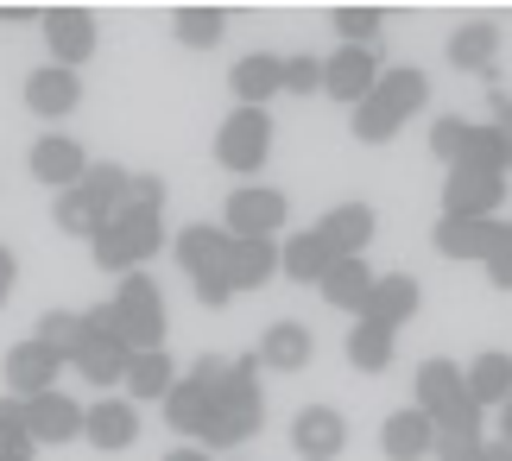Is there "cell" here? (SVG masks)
Here are the masks:
<instances>
[{
	"label": "cell",
	"mask_w": 512,
	"mask_h": 461,
	"mask_svg": "<svg viewBox=\"0 0 512 461\" xmlns=\"http://www.w3.org/2000/svg\"><path fill=\"white\" fill-rule=\"evenodd\" d=\"M190 379H203V430L196 449H241L266 417V392H260V360H222L203 354L190 367Z\"/></svg>",
	"instance_id": "6da1fadb"
},
{
	"label": "cell",
	"mask_w": 512,
	"mask_h": 461,
	"mask_svg": "<svg viewBox=\"0 0 512 461\" xmlns=\"http://www.w3.org/2000/svg\"><path fill=\"white\" fill-rule=\"evenodd\" d=\"M152 253H165V215L159 209H140V203H127L114 222H102V234L89 240V259L102 272H140Z\"/></svg>",
	"instance_id": "7a4b0ae2"
},
{
	"label": "cell",
	"mask_w": 512,
	"mask_h": 461,
	"mask_svg": "<svg viewBox=\"0 0 512 461\" xmlns=\"http://www.w3.org/2000/svg\"><path fill=\"white\" fill-rule=\"evenodd\" d=\"M424 95H430L424 70H380L373 95H367L361 108H354V127H348V133L361 139V146H386V139H392L411 114L424 108Z\"/></svg>",
	"instance_id": "3957f363"
},
{
	"label": "cell",
	"mask_w": 512,
	"mask_h": 461,
	"mask_svg": "<svg viewBox=\"0 0 512 461\" xmlns=\"http://www.w3.org/2000/svg\"><path fill=\"white\" fill-rule=\"evenodd\" d=\"M108 304H114V316H121V335H127L133 354L165 348V297H159V285H152L146 272H127Z\"/></svg>",
	"instance_id": "277c9868"
},
{
	"label": "cell",
	"mask_w": 512,
	"mask_h": 461,
	"mask_svg": "<svg viewBox=\"0 0 512 461\" xmlns=\"http://www.w3.org/2000/svg\"><path fill=\"white\" fill-rule=\"evenodd\" d=\"M266 158H272V114L266 108H234L215 127V165L222 171L253 177V171H266Z\"/></svg>",
	"instance_id": "5b68a950"
},
{
	"label": "cell",
	"mask_w": 512,
	"mask_h": 461,
	"mask_svg": "<svg viewBox=\"0 0 512 461\" xmlns=\"http://www.w3.org/2000/svg\"><path fill=\"white\" fill-rule=\"evenodd\" d=\"M291 222V196L272 184H241L222 203V228L234 240H279V228Z\"/></svg>",
	"instance_id": "8992f818"
},
{
	"label": "cell",
	"mask_w": 512,
	"mask_h": 461,
	"mask_svg": "<svg viewBox=\"0 0 512 461\" xmlns=\"http://www.w3.org/2000/svg\"><path fill=\"white\" fill-rule=\"evenodd\" d=\"M500 203H506V177L494 171L456 165L443 177V215H456V222H500Z\"/></svg>",
	"instance_id": "52a82bcc"
},
{
	"label": "cell",
	"mask_w": 512,
	"mask_h": 461,
	"mask_svg": "<svg viewBox=\"0 0 512 461\" xmlns=\"http://www.w3.org/2000/svg\"><path fill=\"white\" fill-rule=\"evenodd\" d=\"M373 83H380V57H373L367 45H336V51L323 57V89L336 95V102L361 108L367 95H373Z\"/></svg>",
	"instance_id": "ba28073f"
},
{
	"label": "cell",
	"mask_w": 512,
	"mask_h": 461,
	"mask_svg": "<svg viewBox=\"0 0 512 461\" xmlns=\"http://www.w3.org/2000/svg\"><path fill=\"white\" fill-rule=\"evenodd\" d=\"M38 19H45L51 64H64V70H83L89 57H95V19H89V7H45Z\"/></svg>",
	"instance_id": "9c48e42d"
},
{
	"label": "cell",
	"mask_w": 512,
	"mask_h": 461,
	"mask_svg": "<svg viewBox=\"0 0 512 461\" xmlns=\"http://www.w3.org/2000/svg\"><path fill=\"white\" fill-rule=\"evenodd\" d=\"M171 259H177V266H184L190 278H209V272H222V278H228V266H234V234H228V228H215V222L177 228Z\"/></svg>",
	"instance_id": "30bf717a"
},
{
	"label": "cell",
	"mask_w": 512,
	"mask_h": 461,
	"mask_svg": "<svg viewBox=\"0 0 512 461\" xmlns=\"http://www.w3.org/2000/svg\"><path fill=\"white\" fill-rule=\"evenodd\" d=\"M26 171L38 177V184H51V190H76L89 177V152L76 146L70 133H45V139H32Z\"/></svg>",
	"instance_id": "8fae6325"
},
{
	"label": "cell",
	"mask_w": 512,
	"mask_h": 461,
	"mask_svg": "<svg viewBox=\"0 0 512 461\" xmlns=\"http://www.w3.org/2000/svg\"><path fill=\"white\" fill-rule=\"evenodd\" d=\"M57 373H64V354L45 348L38 335L7 348V392L13 398H38V392H57Z\"/></svg>",
	"instance_id": "7c38bea8"
},
{
	"label": "cell",
	"mask_w": 512,
	"mask_h": 461,
	"mask_svg": "<svg viewBox=\"0 0 512 461\" xmlns=\"http://www.w3.org/2000/svg\"><path fill=\"white\" fill-rule=\"evenodd\" d=\"M19 417H26V436L32 443H76L83 436V405L64 392H38V398H19Z\"/></svg>",
	"instance_id": "4fadbf2b"
},
{
	"label": "cell",
	"mask_w": 512,
	"mask_h": 461,
	"mask_svg": "<svg viewBox=\"0 0 512 461\" xmlns=\"http://www.w3.org/2000/svg\"><path fill=\"white\" fill-rule=\"evenodd\" d=\"M291 449H298L304 461H336L348 449V424L336 405H304L298 417H291Z\"/></svg>",
	"instance_id": "5bb4252c"
},
{
	"label": "cell",
	"mask_w": 512,
	"mask_h": 461,
	"mask_svg": "<svg viewBox=\"0 0 512 461\" xmlns=\"http://www.w3.org/2000/svg\"><path fill=\"white\" fill-rule=\"evenodd\" d=\"M228 89H234V108H266L272 95L285 89V57H272V51H247V57H234Z\"/></svg>",
	"instance_id": "9a60e30c"
},
{
	"label": "cell",
	"mask_w": 512,
	"mask_h": 461,
	"mask_svg": "<svg viewBox=\"0 0 512 461\" xmlns=\"http://www.w3.org/2000/svg\"><path fill=\"white\" fill-rule=\"evenodd\" d=\"M380 455L386 461H424V455H437V424H430V411H418V405L392 411L386 424H380Z\"/></svg>",
	"instance_id": "2e32d148"
},
{
	"label": "cell",
	"mask_w": 512,
	"mask_h": 461,
	"mask_svg": "<svg viewBox=\"0 0 512 461\" xmlns=\"http://www.w3.org/2000/svg\"><path fill=\"white\" fill-rule=\"evenodd\" d=\"M76 102H83V76H76V70L45 64V70L26 76V108L38 120H64V114H76Z\"/></svg>",
	"instance_id": "e0dca14e"
},
{
	"label": "cell",
	"mask_w": 512,
	"mask_h": 461,
	"mask_svg": "<svg viewBox=\"0 0 512 461\" xmlns=\"http://www.w3.org/2000/svg\"><path fill=\"white\" fill-rule=\"evenodd\" d=\"M373 228H380V215H373V203H336L317 222V234L329 240V253L336 259H367V240Z\"/></svg>",
	"instance_id": "ac0fdd59"
},
{
	"label": "cell",
	"mask_w": 512,
	"mask_h": 461,
	"mask_svg": "<svg viewBox=\"0 0 512 461\" xmlns=\"http://www.w3.org/2000/svg\"><path fill=\"white\" fill-rule=\"evenodd\" d=\"M83 436H89L102 455L133 449V443H140V411H133V398H102V405H89Z\"/></svg>",
	"instance_id": "d6986e66"
},
{
	"label": "cell",
	"mask_w": 512,
	"mask_h": 461,
	"mask_svg": "<svg viewBox=\"0 0 512 461\" xmlns=\"http://www.w3.org/2000/svg\"><path fill=\"white\" fill-rule=\"evenodd\" d=\"M418 297H424V291H418V278H411V272H380V285H373L361 323L399 329V323H411V316H418Z\"/></svg>",
	"instance_id": "ffe728a7"
},
{
	"label": "cell",
	"mask_w": 512,
	"mask_h": 461,
	"mask_svg": "<svg viewBox=\"0 0 512 461\" xmlns=\"http://www.w3.org/2000/svg\"><path fill=\"white\" fill-rule=\"evenodd\" d=\"M500 228H506V222H456V215H443V222L430 228V247H437L443 259H481V266H487V253H494Z\"/></svg>",
	"instance_id": "44dd1931"
},
{
	"label": "cell",
	"mask_w": 512,
	"mask_h": 461,
	"mask_svg": "<svg viewBox=\"0 0 512 461\" xmlns=\"http://www.w3.org/2000/svg\"><path fill=\"white\" fill-rule=\"evenodd\" d=\"M373 285H380V272H373L367 259H336L317 291H323V304H329V310L361 316V310H367V297H373Z\"/></svg>",
	"instance_id": "7402d4cb"
},
{
	"label": "cell",
	"mask_w": 512,
	"mask_h": 461,
	"mask_svg": "<svg viewBox=\"0 0 512 461\" xmlns=\"http://www.w3.org/2000/svg\"><path fill=\"white\" fill-rule=\"evenodd\" d=\"M76 373L89 379V386H114V379H127V367H133V348L121 342V335H89L83 329V348H76V360H70Z\"/></svg>",
	"instance_id": "603a6c76"
},
{
	"label": "cell",
	"mask_w": 512,
	"mask_h": 461,
	"mask_svg": "<svg viewBox=\"0 0 512 461\" xmlns=\"http://www.w3.org/2000/svg\"><path fill=\"white\" fill-rule=\"evenodd\" d=\"M329 266H336V253H329V240L317 228H304V234H291L285 247H279V272L291 278V285H323Z\"/></svg>",
	"instance_id": "cb8c5ba5"
},
{
	"label": "cell",
	"mask_w": 512,
	"mask_h": 461,
	"mask_svg": "<svg viewBox=\"0 0 512 461\" xmlns=\"http://www.w3.org/2000/svg\"><path fill=\"white\" fill-rule=\"evenodd\" d=\"M462 386H468V398H475L481 411H500L506 398H512V354H500V348L475 354V360H468V373H462Z\"/></svg>",
	"instance_id": "d4e9b609"
},
{
	"label": "cell",
	"mask_w": 512,
	"mask_h": 461,
	"mask_svg": "<svg viewBox=\"0 0 512 461\" xmlns=\"http://www.w3.org/2000/svg\"><path fill=\"white\" fill-rule=\"evenodd\" d=\"M494 57H500V26L487 19H468V26L449 32V64L468 70V76H494Z\"/></svg>",
	"instance_id": "484cf974"
},
{
	"label": "cell",
	"mask_w": 512,
	"mask_h": 461,
	"mask_svg": "<svg viewBox=\"0 0 512 461\" xmlns=\"http://www.w3.org/2000/svg\"><path fill=\"white\" fill-rule=\"evenodd\" d=\"M411 386H418V398H411V405L430 411V417H443L449 405H456V398H468L462 367H456V360H443V354H430L424 367H418V379H411Z\"/></svg>",
	"instance_id": "4316f807"
},
{
	"label": "cell",
	"mask_w": 512,
	"mask_h": 461,
	"mask_svg": "<svg viewBox=\"0 0 512 461\" xmlns=\"http://www.w3.org/2000/svg\"><path fill=\"white\" fill-rule=\"evenodd\" d=\"M462 165H475V171H494V177H512V133L500 127V120H468Z\"/></svg>",
	"instance_id": "83f0119b"
},
{
	"label": "cell",
	"mask_w": 512,
	"mask_h": 461,
	"mask_svg": "<svg viewBox=\"0 0 512 461\" xmlns=\"http://www.w3.org/2000/svg\"><path fill=\"white\" fill-rule=\"evenodd\" d=\"M253 360H260V367H272V373L310 367V329H304V323H272V329L260 335V348H253Z\"/></svg>",
	"instance_id": "f1b7e54d"
},
{
	"label": "cell",
	"mask_w": 512,
	"mask_h": 461,
	"mask_svg": "<svg viewBox=\"0 0 512 461\" xmlns=\"http://www.w3.org/2000/svg\"><path fill=\"white\" fill-rule=\"evenodd\" d=\"M177 379H184V373L171 367V354L152 348V354H133V367H127L121 386H127V398H159V405H165V392L177 386Z\"/></svg>",
	"instance_id": "f546056e"
},
{
	"label": "cell",
	"mask_w": 512,
	"mask_h": 461,
	"mask_svg": "<svg viewBox=\"0 0 512 461\" xmlns=\"http://www.w3.org/2000/svg\"><path fill=\"white\" fill-rule=\"evenodd\" d=\"M279 272V240H234V291H253V285H266V278Z\"/></svg>",
	"instance_id": "4dcf8cb0"
},
{
	"label": "cell",
	"mask_w": 512,
	"mask_h": 461,
	"mask_svg": "<svg viewBox=\"0 0 512 461\" xmlns=\"http://www.w3.org/2000/svg\"><path fill=\"white\" fill-rule=\"evenodd\" d=\"M83 190H89V203L102 209V222H114V215L133 203V171H121V165H89Z\"/></svg>",
	"instance_id": "1f68e13d"
},
{
	"label": "cell",
	"mask_w": 512,
	"mask_h": 461,
	"mask_svg": "<svg viewBox=\"0 0 512 461\" xmlns=\"http://www.w3.org/2000/svg\"><path fill=\"white\" fill-rule=\"evenodd\" d=\"M171 32H177V45L209 51V45H222L228 13H222V7H177V13H171Z\"/></svg>",
	"instance_id": "d6a6232c"
},
{
	"label": "cell",
	"mask_w": 512,
	"mask_h": 461,
	"mask_svg": "<svg viewBox=\"0 0 512 461\" xmlns=\"http://www.w3.org/2000/svg\"><path fill=\"white\" fill-rule=\"evenodd\" d=\"M51 222H57V234H83V240H95V234H102V209H95L89 190L76 184V190H57Z\"/></svg>",
	"instance_id": "836d02e7"
},
{
	"label": "cell",
	"mask_w": 512,
	"mask_h": 461,
	"mask_svg": "<svg viewBox=\"0 0 512 461\" xmlns=\"http://www.w3.org/2000/svg\"><path fill=\"white\" fill-rule=\"evenodd\" d=\"M348 367L386 373V367H392V329H380V323H354V329H348Z\"/></svg>",
	"instance_id": "e575fe53"
},
{
	"label": "cell",
	"mask_w": 512,
	"mask_h": 461,
	"mask_svg": "<svg viewBox=\"0 0 512 461\" xmlns=\"http://www.w3.org/2000/svg\"><path fill=\"white\" fill-rule=\"evenodd\" d=\"M165 424L171 430H184V436H196L203 430V379H177V386L165 392Z\"/></svg>",
	"instance_id": "d590c367"
},
{
	"label": "cell",
	"mask_w": 512,
	"mask_h": 461,
	"mask_svg": "<svg viewBox=\"0 0 512 461\" xmlns=\"http://www.w3.org/2000/svg\"><path fill=\"white\" fill-rule=\"evenodd\" d=\"M38 342L76 360V348H83V310H45L38 316Z\"/></svg>",
	"instance_id": "8d00e7d4"
},
{
	"label": "cell",
	"mask_w": 512,
	"mask_h": 461,
	"mask_svg": "<svg viewBox=\"0 0 512 461\" xmlns=\"http://www.w3.org/2000/svg\"><path fill=\"white\" fill-rule=\"evenodd\" d=\"M329 26L342 32V45H367V51H373V38H380L386 13H380V7H336V13H329Z\"/></svg>",
	"instance_id": "74e56055"
},
{
	"label": "cell",
	"mask_w": 512,
	"mask_h": 461,
	"mask_svg": "<svg viewBox=\"0 0 512 461\" xmlns=\"http://www.w3.org/2000/svg\"><path fill=\"white\" fill-rule=\"evenodd\" d=\"M462 146H468V120L462 114H443L437 127H430V158H437L443 171H456L462 165Z\"/></svg>",
	"instance_id": "f35d334b"
},
{
	"label": "cell",
	"mask_w": 512,
	"mask_h": 461,
	"mask_svg": "<svg viewBox=\"0 0 512 461\" xmlns=\"http://www.w3.org/2000/svg\"><path fill=\"white\" fill-rule=\"evenodd\" d=\"M285 89H291V95L323 89V57H285Z\"/></svg>",
	"instance_id": "ab89813d"
},
{
	"label": "cell",
	"mask_w": 512,
	"mask_h": 461,
	"mask_svg": "<svg viewBox=\"0 0 512 461\" xmlns=\"http://www.w3.org/2000/svg\"><path fill=\"white\" fill-rule=\"evenodd\" d=\"M487 285H494V291H512V222L500 228L494 253H487Z\"/></svg>",
	"instance_id": "60d3db41"
},
{
	"label": "cell",
	"mask_w": 512,
	"mask_h": 461,
	"mask_svg": "<svg viewBox=\"0 0 512 461\" xmlns=\"http://www.w3.org/2000/svg\"><path fill=\"white\" fill-rule=\"evenodd\" d=\"M133 203H140V209H159V215H165V177H152V171H133Z\"/></svg>",
	"instance_id": "b9f144b4"
},
{
	"label": "cell",
	"mask_w": 512,
	"mask_h": 461,
	"mask_svg": "<svg viewBox=\"0 0 512 461\" xmlns=\"http://www.w3.org/2000/svg\"><path fill=\"white\" fill-rule=\"evenodd\" d=\"M32 455H38V443L26 436V424H19V430H0V461H32Z\"/></svg>",
	"instance_id": "7bdbcfd3"
},
{
	"label": "cell",
	"mask_w": 512,
	"mask_h": 461,
	"mask_svg": "<svg viewBox=\"0 0 512 461\" xmlns=\"http://www.w3.org/2000/svg\"><path fill=\"white\" fill-rule=\"evenodd\" d=\"M196 297H203L209 310H222L228 297H234V278H222V272H209V278H196Z\"/></svg>",
	"instance_id": "ee69618b"
},
{
	"label": "cell",
	"mask_w": 512,
	"mask_h": 461,
	"mask_svg": "<svg viewBox=\"0 0 512 461\" xmlns=\"http://www.w3.org/2000/svg\"><path fill=\"white\" fill-rule=\"evenodd\" d=\"M437 461H487V443H449V436H437Z\"/></svg>",
	"instance_id": "f6af8a7d"
},
{
	"label": "cell",
	"mask_w": 512,
	"mask_h": 461,
	"mask_svg": "<svg viewBox=\"0 0 512 461\" xmlns=\"http://www.w3.org/2000/svg\"><path fill=\"white\" fill-rule=\"evenodd\" d=\"M13 285H19V259H13L7 247H0V304L13 297Z\"/></svg>",
	"instance_id": "bcb514c9"
},
{
	"label": "cell",
	"mask_w": 512,
	"mask_h": 461,
	"mask_svg": "<svg viewBox=\"0 0 512 461\" xmlns=\"http://www.w3.org/2000/svg\"><path fill=\"white\" fill-rule=\"evenodd\" d=\"M165 461H215V455H209V449H196V443H177Z\"/></svg>",
	"instance_id": "7dc6e473"
},
{
	"label": "cell",
	"mask_w": 512,
	"mask_h": 461,
	"mask_svg": "<svg viewBox=\"0 0 512 461\" xmlns=\"http://www.w3.org/2000/svg\"><path fill=\"white\" fill-rule=\"evenodd\" d=\"M500 443H512V398L500 405Z\"/></svg>",
	"instance_id": "c3c4849f"
},
{
	"label": "cell",
	"mask_w": 512,
	"mask_h": 461,
	"mask_svg": "<svg viewBox=\"0 0 512 461\" xmlns=\"http://www.w3.org/2000/svg\"><path fill=\"white\" fill-rule=\"evenodd\" d=\"M487 461H512V443H500V436H494V443H487Z\"/></svg>",
	"instance_id": "681fc988"
},
{
	"label": "cell",
	"mask_w": 512,
	"mask_h": 461,
	"mask_svg": "<svg viewBox=\"0 0 512 461\" xmlns=\"http://www.w3.org/2000/svg\"><path fill=\"white\" fill-rule=\"evenodd\" d=\"M500 127L512 133V102H506V95H500Z\"/></svg>",
	"instance_id": "f907efd6"
}]
</instances>
